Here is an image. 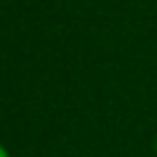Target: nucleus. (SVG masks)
Segmentation results:
<instances>
[{
  "instance_id": "nucleus-1",
  "label": "nucleus",
  "mask_w": 157,
  "mask_h": 157,
  "mask_svg": "<svg viewBox=\"0 0 157 157\" xmlns=\"http://www.w3.org/2000/svg\"><path fill=\"white\" fill-rule=\"evenodd\" d=\"M0 157H10V152H7V147L0 142Z\"/></svg>"
}]
</instances>
